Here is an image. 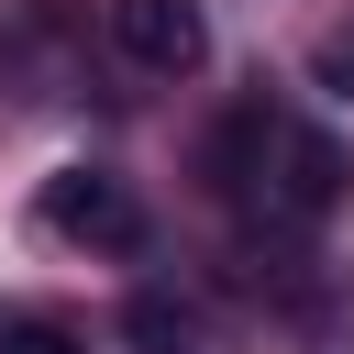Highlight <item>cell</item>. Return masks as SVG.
Returning a JSON list of instances; mask_svg holds the SVG:
<instances>
[{"label":"cell","mask_w":354,"mask_h":354,"mask_svg":"<svg viewBox=\"0 0 354 354\" xmlns=\"http://www.w3.org/2000/svg\"><path fill=\"white\" fill-rule=\"evenodd\" d=\"M44 232L100 243V254H133V243H144V210H133L122 177H100V166H55V177H44Z\"/></svg>","instance_id":"obj_1"},{"label":"cell","mask_w":354,"mask_h":354,"mask_svg":"<svg viewBox=\"0 0 354 354\" xmlns=\"http://www.w3.org/2000/svg\"><path fill=\"white\" fill-rule=\"evenodd\" d=\"M111 44H122V66H144V77H199L210 11H199V0H111Z\"/></svg>","instance_id":"obj_2"},{"label":"cell","mask_w":354,"mask_h":354,"mask_svg":"<svg viewBox=\"0 0 354 354\" xmlns=\"http://www.w3.org/2000/svg\"><path fill=\"white\" fill-rule=\"evenodd\" d=\"M343 199H354V155H343L332 133H299V122H288V144H277V177H266V210L310 232V221H332Z\"/></svg>","instance_id":"obj_3"},{"label":"cell","mask_w":354,"mask_h":354,"mask_svg":"<svg viewBox=\"0 0 354 354\" xmlns=\"http://www.w3.org/2000/svg\"><path fill=\"white\" fill-rule=\"evenodd\" d=\"M277 144H288V122H277L266 100H232V111L210 122V144H199V177H210L221 199H266V177H277Z\"/></svg>","instance_id":"obj_4"},{"label":"cell","mask_w":354,"mask_h":354,"mask_svg":"<svg viewBox=\"0 0 354 354\" xmlns=\"http://www.w3.org/2000/svg\"><path fill=\"white\" fill-rule=\"evenodd\" d=\"M122 343H133V354H210V321H199L177 288H133V299H122Z\"/></svg>","instance_id":"obj_5"},{"label":"cell","mask_w":354,"mask_h":354,"mask_svg":"<svg viewBox=\"0 0 354 354\" xmlns=\"http://www.w3.org/2000/svg\"><path fill=\"white\" fill-rule=\"evenodd\" d=\"M310 77H321V88H332V100H354V33H332V44H321V55H310Z\"/></svg>","instance_id":"obj_6"},{"label":"cell","mask_w":354,"mask_h":354,"mask_svg":"<svg viewBox=\"0 0 354 354\" xmlns=\"http://www.w3.org/2000/svg\"><path fill=\"white\" fill-rule=\"evenodd\" d=\"M0 354H77V343H66L55 321H11V332H0Z\"/></svg>","instance_id":"obj_7"}]
</instances>
